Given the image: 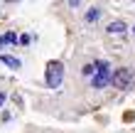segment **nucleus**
<instances>
[{
  "mask_svg": "<svg viewBox=\"0 0 135 133\" xmlns=\"http://www.w3.org/2000/svg\"><path fill=\"white\" fill-rule=\"evenodd\" d=\"M44 81H47L49 89H59L61 81H64V64L57 62V59L47 62V67H44Z\"/></svg>",
  "mask_w": 135,
  "mask_h": 133,
  "instance_id": "1",
  "label": "nucleus"
},
{
  "mask_svg": "<svg viewBox=\"0 0 135 133\" xmlns=\"http://www.w3.org/2000/svg\"><path fill=\"white\" fill-rule=\"evenodd\" d=\"M110 67H108V62H103V59H98L96 62V74L91 76V86L93 89H103V86H108L110 84Z\"/></svg>",
  "mask_w": 135,
  "mask_h": 133,
  "instance_id": "2",
  "label": "nucleus"
},
{
  "mask_svg": "<svg viewBox=\"0 0 135 133\" xmlns=\"http://www.w3.org/2000/svg\"><path fill=\"white\" fill-rule=\"evenodd\" d=\"M110 84H113L115 89H130V86H133V72H130L128 67H120L118 72H113Z\"/></svg>",
  "mask_w": 135,
  "mask_h": 133,
  "instance_id": "3",
  "label": "nucleus"
},
{
  "mask_svg": "<svg viewBox=\"0 0 135 133\" xmlns=\"http://www.w3.org/2000/svg\"><path fill=\"white\" fill-rule=\"evenodd\" d=\"M125 30H128V25H125V22L113 20V22L106 27V32H108V35H125Z\"/></svg>",
  "mask_w": 135,
  "mask_h": 133,
  "instance_id": "4",
  "label": "nucleus"
},
{
  "mask_svg": "<svg viewBox=\"0 0 135 133\" xmlns=\"http://www.w3.org/2000/svg\"><path fill=\"white\" fill-rule=\"evenodd\" d=\"M0 62H3L5 67H10V69H20V59L17 57H10V54H0Z\"/></svg>",
  "mask_w": 135,
  "mask_h": 133,
  "instance_id": "5",
  "label": "nucleus"
},
{
  "mask_svg": "<svg viewBox=\"0 0 135 133\" xmlns=\"http://www.w3.org/2000/svg\"><path fill=\"white\" fill-rule=\"evenodd\" d=\"M81 74H84V76H93V74H96V62H91V64H86V67L81 69Z\"/></svg>",
  "mask_w": 135,
  "mask_h": 133,
  "instance_id": "6",
  "label": "nucleus"
},
{
  "mask_svg": "<svg viewBox=\"0 0 135 133\" xmlns=\"http://www.w3.org/2000/svg\"><path fill=\"white\" fill-rule=\"evenodd\" d=\"M86 20H89V22L98 20V7H93V10H89V12H86Z\"/></svg>",
  "mask_w": 135,
  "mask_h": 133,
  "instance_id": "7",
  "label": "nucleus"
},
{
  "mask_svg": "<svg viewBox=\"0 0 135 133\" xmlns=\"http://www.w3.org/2000/svg\"><path fill=\"white\" fill-rule=\"evenodd\" d=\"M5 42H20V40H17V35H15V32H7L5 35Z\"/></svg>",
  "mask_w": 135,
  "mask_h": 133,
  "instance_id": "8",
  "label": "nucleus"
},
{
  "mask_svg": "<svg viewBox=\"0 0 135 133\" xmlns=\"http://www.w3.org/2000/svg\"><path fill=\"white\" fill-rule=\"evenodd\" d=\"M20 44H22V47L30 44V35H22V37H20Z\"/></svg>",
  "mask_w": 135,
  "mask_h": 133,
  "instance_id": "9",
  "label": "nucleus"
},
{
  "mask_svg": "<svg viewBox=\"0 0 135 133\" xmlns=\"http://www.w3.org/2000/svg\"><path fill=\"white\" fill-rule=\"evenodd\" d=\"M3 44H5V35H0V49H3Z\"/></svg>",
  "mask_w": 135,
  "mask_h": 133,
  "instance_id": "10",
  "label": "nucleus"
},
{
  "mask_svg": "<svg viewBox=\"0 0 135 133\" xmlns=\"http://www.w3.org/2000/svg\"><path fill=\"white\" fill-rule=\"evenodd\" d=\"M5 104V94H0V106H3Z\"/></svg>",
  "mask_w": 135,
  "mask_h": 133,
  "instance_id": "11",
  "label": "nucleus"
},
{
  "mask_svg": "<svg viewBox=\"0 0 135 133\" xmlns=\"http://www.w3.org/2000/svg\"><path fill=\"white\" fill-rule=\"evenodd\" d=\"M5 3H17V0H5Z\"/></svg>",
  "mask_w": 135,
  "mask_h": 133,
  "instance_id": "12",
  "label": "nucleus"
},
{
  "mask_svg": "<svg viewBox=\"0 0 135 133\" xmlns=\"http://www.w3.org/2000/svg\"><path fill=\"white\" fill-rule=\"evenodd\" d=\"M133 32H135V27H133Z\"/></svg>",
  "mask_w": 135,
  "mask_h": 133,
  "instance_id": "13",
  "label": "nucleus"
}]
</instances>
